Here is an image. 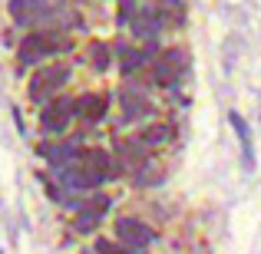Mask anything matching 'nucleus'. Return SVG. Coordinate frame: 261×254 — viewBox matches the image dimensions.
Listing matches in <instances>:
<instances>
[{
  "label": "nucleus",
  "instance_id": "nucleus-1",
  "mask_svg": "<svg viewBox=\"0 0 261 254\" xmlns=\"http://www.w3.org/2000/svg\"><path fill=\"white\" fill-rule=\"evenodd\" d=\"M66 79H70V66H46V70H40L30 83V99L43 102L46 96H50L53 89H60Z\"/></svg>",
  "mask_w": 261,
  "mask_h": 254
},
{
  "label": "nucleus",
  "instance_id": "nucleus-2",
  "mask_svg": "<svg viewBox=\"0 0 261 254\" xmlns=\"http://www.w3.org/2000/svg\"><path fill=\"white\" fill-rule=\"evenodd\" d=\"M76 116V102L73 99H57L50 102V106L43 109V116H40V126H43V132H63L66 126H70V119Z\"/></svg>",
  "mask_w": 261,
  "mask_h": 254
},
{
  "label": "nucleus",
  "instance_id": "nucleus-3",
  "mask_svg": "<svg viewBox=\"0 0 261 254\" xmlns=\"http://www.w3.org/2000/svg\"><path fill=\"white\" fill-rule=\"evenodd\" d=\"M116 238L126 244H136V248H146V244L155 241V231L146 228L142 221H136V218H119L116 221Z\"/></svg>",
  "mask_w": 261,
  "mask_h": 254
},
{
  "label": "nucleus",
  "instance_id": "nucleus-4",
  "mask_svg": "<svg viewBox=\"0 0 261 254\" xmlns=\"http://www.w3.org/2000/svg\"><path fill=\"white\" fill-rule=\"evenodd\" d=\"M109 155L102 152V149H86V152H80V168L89 175V182L99 185L106 175H113V168H109Z\"/></svg>",
  "mask_w": 261,
  "mask_h": 254
},
{
  "label": "nucleus",
  "instance_id": "nucleus-5",
  "mask_svg": "<svg viewBox=\"0 0 261 254\" xmlns=\"http://www.w3.org/2000/svg\"><path fill=\"white\" fill-rule=\"evenodd\" d=\"M57 53V46L50 43V40L43 37V33H30V37L20 43V63H40V60H46V57H53Z\"/></svg>",
  "mask_w": 261,
  "mask_h": 254
},
{
  "label": "nucleus",
  "instance_id": "nucleus-6",
  "mask_svg": "<svg viewBox=\"0 0 261 254\" xmlns=\"http://www.w3.org/2000/svg\"><path fill=\"white\" fill-rule=\"evenodd\" d=\"M10 17L20 26H30V23L46 17V4L43 0H10Z\"/></svg>",
  "mask_w": 261,
  "mask_h": 254
},
{
  "label": "nucleus",
  "instance_id": "nucleus-7",
  "mask_svg": "<svg viewBox=\"0 0 261 254\" xmlns=\"http://www.w3.org/2000/svg\"><path fill=\"white\" fill-rule=\"evenodd\" d=\"M149 112V99H146V93H142L139 86H122V116H126V122H133V119H139V116H146Z\"/></svg>",
  "mask_w": 261,
  "mask_h": 254
},
{
  "label": "nucleus",
  "instance_id": "nucleus-8",
  "mask_svg": "<svg viewBox=\"0 0 261 254\" xmlns=\"http://www.w3.org/2000/svg\"><path fill=\"white\" fill-rule=\"evenodd\" d=\"M106 109H109V96H102V93H86L76 99V112L89 122H99L106 116Z\"/></svg>",
  "mask_w": 261,
  "mask_h": 254
},
{
  "label": "nucleus",
  "instance_id": "nucleus-9",
  "mask_svg": "<svg viewBox=\"0 0 261 254\" xmlns=\"http://www.w3.org/2000/svg\"><path fill=\"white\" fill-rule=\"evenodd\" d=\"M182 66H185V53L182 50H169L166 57L155 63V79H159L162 86H169L178 76V70H182Z\"/></svg>",
  "mask_w": 261,
  "mask_h": 254
},
{
  "label": "nucleus",
  "instance_id": "nucleus-10",
  "mask_svg": "<svg viewBox=\"0 0 261 254\" xmlns=\"http://www.w3.org/2000/svg\"><path fill=\"white\" fill-rule=\"evenodd\" d=\"M228 122H231V129L238 132V142H242V159H245V168H251V165H255V149H251L248 122H245L238 112H231V116H228Z\"/></svg>",
  "mask_w": 261,
  "mask_h": 254
},
{
  "label": "nucleus",
  "instance_id": "nucleus-11",
  "mask_svg": "<svg viewBox=\"0 0 261 254\" xmlns=\"http://www.w3.org/2000/svg\"><path fill=\"white\" fill-rule=\"evenodd\" d=\"M142 139H146L149 149H152V146H166V142L172 139V126H152V129L142 132Z\"/></svg>",
  "mask_w": 261,
  "mask_h": 254
},
{
  "label": "nucleus",
  "instance_id": "nucleus-12",
  "mask_svg": "<svg viewBox=\"0 0 261 254\" xmlns=\"http://www.w3.org/2000/svg\"><path fill=\"white\" fill-rule=\"evenodd\" d=\"M155 13H159V20H162V23H166V17L172 20V23H182V20H185L182 0H166V4H162V7H159V10H155Z\"/></svg>",
  "mask_w": 261,
  "mask_h": 254
},
{
  "label": "nucleus",
  "instance_id": "nucleus-13",
  "mask_svg": "<svg viewBox=\"0 0 261 254\" xmlns=\"http://www.w3.org/2000/svg\"><path fill=\"white\" fill-rule=\"evenodd\" d=\"M89 53H93V66H96V70H106V66L113 63V60H109V46L106 43H93V46H89Z\"/></svg>",
  "mask_w": 261,
  "mask_h": 254
},
{
  "label": "nucleus",
  "instance_id": "nucleus-14",
  "mask_svg": "<svg viewBox=\"0 0 261 254\" xmlns=\"http://www.w3.org/2000/svg\"><path fill=\"white\" fill-rule=\"evenodd\" d=\"M96 251H99V254H126L122 248H116V244H106V241H99V244H96Z\"/></svg>",
  "mask_w": 261,
  "mask_h": 254
}]
</instances>
